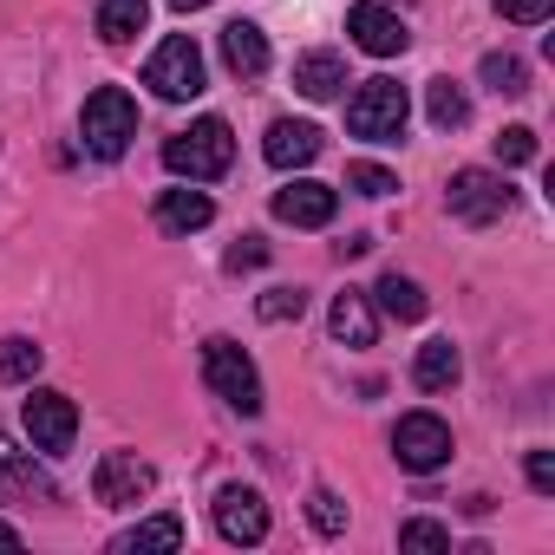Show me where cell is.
I'll return each instance as SVG.
<instances>
[{"label":"cell","mask_w":555,"mask_h":555,"mask_svg":"<svg viewBox=\"0 0 555 555\" xmlns=\"http://www.w3.org/2000/svg\"><path fill=\"white\" fill-rule=\"evenodd\" d=\"M392 457L412 470V477H431L444 457H451V425L438 412H405L392 425Z\"/></svg>","instance_id":"cell-8"},{"label":"cell","mask_w":555,"mask_h":555,"mask_svg":"<svg viewBox=\"0 0 555 555\" xmlns=\"http://www.w3.org/2000/svg\"><path fill=\"white\" fill-rule=\"evenodd\" d=\"M334 209H340V190H327V183H314V177H295L288 190H274V216L295 222V229H327Z\"/></svg>","instance_id":"cell-13"},{"label":"cell","mask_w":555,"mask_h":555,"mask_svg":"<svg viewBox=\"0 0 555 555\" xmlns=\"http://www.w3.org/2000/svg\"><path fill=\"white\" fill-rule=\"evenodd\" d=\"M47 366V347H34L27 334H8L0 340V386H34Z\"/></svg>","instance_id":"cell-20"},{"label":"cell","mask_w":555,"mask_h":555,"mask_svg":"<svg viewBox=\"0 0 555 555\" xmlns=\"http://www.w3.org/2000/svg\"><path fill=\"white\" fill-rule=\"evenodd\" d=\"M216 529H222V542H261L268 535V503H261V490L255 483H222L216 490Z\"/></svg>","instance_id":"cell-10"},{"label":"cell","mask_w":555,"mask_h":555,"mask_svg":"<svg viewBox=\"0 0 555 555\" xmlns=\"http://www.w3.org/2000/svg\"><path fill=\"white\" fill-rule=\"evenodd\" d=\"M222 60H229L235 79L268 73V34H261L255 21H229V27H222Z\"/></svg>","instance_id":"cell-16"},{"label":"cell","mask_w":555,"mask_h":555,"mask_svg":"<svg viewBox=\"0 0 555 555\" xmlns=\"http://www.w3.org/2000/svg\"><path fill=\"white\" fill-rule=\"evenodd\" d=\"M268 248H261V235H242V248H229V268H255Z\"/></svg>","instance_id":"cell-33"},{"label":"cell","mask_w":555,"mask_h":555,"mask_svg":"<svg viewBox=\"0 0 555 555\" xmlns=\"http://www.w3.org/2000/svg\"><path fill=\"white\" fill-rule=\"evenodd\" d=\"M483 86L503 92V99H516V92H529V66H522L516 53H490V60H483Z\"/></svg>","instance_id":"cell-25"},{"label":"cell","mask_w":555,"mask_h":555,"mask_svg":"<svg viewBox=\"0 0 555 555\" xmlns=\"http://www.w3.org/2000/svg\"><path fill=\"white\" fill-rule=\"evenodd\" d=\"M0 548H21V529L14 522H0Z\"/></svg>","instance_id":"cell-34"},{"label":"cell","mask_w":555,"mask_h":555,"mask_svg":"<svg viewBox=\"0 0 555 555\" xmlns=\"http://www.w3.org/2000/svg\"><path fill=\"white\" fill-rule=\"evenodd\" d=\"M164 164H170L177 177H190V183H209V177H222V170L235 164V138H229L222 118H196L190 131L164 138Z\"/></svg>","instance_id":"cell-2"},{"label":"cell","mask_w":555,"mask_h":555,"mask_svg":"<svg viewBox=\"0 0 555 555\" xmlns=\"http://www.w3.org/2000/svg\"><path fill=\"white\" fill-rule=\"evenodd\" d=\"M151 490H157V470H151L138 451H105L99 470H92V496H99L105 509H138Z\"/></svg>","instance_id":"cell-9"},{"label":"cell","mask_w":555,"mask_h":555,"mask_svg":"<svg viewBox=\"0 0 555 555\" xmlns=\"http://www.w3.org/2000/svg\"><path fill=\"white\" fill-rule=\"evenodd\" d=\"M425 112H431V125H438V131H457V125L470 118V92H464L457 79H431V92H425Z\"/></svg>","instance_id":"cell-23"},{"label":"cell","mask_w":555,"mask_h":555,"mask_svg":"<svg viewBox=\"0 0 555 555\" xmlns=\"http://www.w3.org/2000/svg\"><path fill=\"white\" fill-rule=\"evenodd\" d=\"M0 503H60V483L27 451H14L8 431H0Z\"/></svg>","instance_id":"cell-11"},{"label":"cell","mask_w":555,"mask_h":555,"mask_svg":"<svg viewBox=\"0 0 555 555\" xmlns=\"http://www.w3.org/2000/svg\"><path fill=\"white\" fill-rule=\"evenodd\" d=\"M347 183H353L360 196H392V190H399V177H392L386 164H353V170H347Z\"/></svg>","instance_id":"cell-29"},{"label":"cell","mask_w":555,"mask_h":555,"mask_svg":"<svg viewBox=\"0 0 555 555\" xmlns=\"http://www.w3.org/2000/svg\"><path fill=\"white\" fill-rule=\"evenodd\" d=\"M261 157H268L274 170H308V164L321 157V131H314V125H301V118H274V125H268Z\"/></svg>","instance_id":"cell-14"},{"label":"cell","mask_w":555,"mask_h":555,"mask_svg":"<svg viewBox=\"0 0 555 555\" xmlns=\"http://www.w3.org/2000/svg\"><path fill=\"white\" fill-rule=\"evenodd\" d=\"M347 34H353V47H360V53H373V60H392V53H405V47H412L405 21H399L392 8H379V0H360V8L347 14Z\"/></svg>","instance_id":"cell-12"},{"label":"cell","mask_w":555,"mask_h":555,"mask_svg":"<svg viewBox=\"0 0 555 555\" xmlns=\"http://www.w3.org/2000/svg\"><path fill=\"white\" fill-rule=\"evenodd\" d=\"M399 548H451V529H444V522L412 516V522H399Z\"/></svg>","instance_id":"cell-28"},{"label":"cell","mask_w":555,"mask_h":555,"mask_svg":"<svg viewBox=\"0 0 555 555\" xmlns=\"http://www.w3.org/2000/svg\"><path fill=\"white\" fill-rule=\"evenodd\" d=\"M144 86H151L157 99H170V105L196 99V92H203V53H196V40H190V34H170V40L151 53Z\"/></svg>","instance_id":"cell-6"},{"label":"cell","mask_w":555,"mask_h":555,"mask_svg":"<svg viewBox=\"0 0 555 555\" xmlns=\"http://www.w3.org/2000/svg\"><path fill=\"white\" fill-rule=\"evenodd\" d=\"M405 112H412V99H405L399 79H366V86L353 92V105H347V131L366 138V144H399Z\"/></svg>","instance_id":"cell-4"},{"label":"cell","mask_w":555,"mask_h":555,"mask_svg":"<svg viewBox=\"0 0 555 555\" xmlns=\"http://www.w3.org/2000/svg\"><path fill=\"white\" fill-rule=\"evenodd\" d=\"M496 157H503V164H529V157H535V131H529V125L496 131Z\"/></svg>","instance_id":"cell-30"},{"label":"cell","mask_w":555,"mask_h":555,"mask_svg":"<svg viewBox=\"0 0 555 555\" xmlns=\"http://www.w3.org/2000/svg\"><path fill=\"white\" fill-rule=\"evenodd\" d=\"M112 548H183V516H144V522L125 529Z\"/></svg>","instance_id":"cell-24"},{"label":"cell","mask_w":555,"mask_h":555,"mask_svg":"<svg viewBox=\"0 0 555 555\" xmlns=\"http://www.w3.org/2000/svg\"><path fill=\"white\" fill-rule=\"evenodd\" d=\"M522 477H529V490H535V496H548V490H555V451H529Z\"/></svg>","instance_id":"cell-32"},{"label":"cell","mask_w":555,"mask_h":555,"mask_svg":"<svg viewBox=\"0 0 555 555\" xmlns=\"http://www.w3.org/2000/svg\"><path fill=\"white\" fill-rule=\"evenodd\" d=\"M255 314H261L268 327H282V321H301V314H308V295H301V288H268V295L255 301Z\"/></svg>","instance_id":"cell-26"},{"label":"cell","mask_w":555,"mask_h":555,"mask_svg":"<svg viewBox=\"0 0 555 555\" xmlns=\"http://www.w3.org/2000/svg\"><path fill=\"white\" fill-rule=\"evenodd\" d=\"M295 86H301V99H340V86H347V60L327 53V47H314V53L295 60Z\"/></svg>","instance_id":"cell-18"},{"label":"cell","mask_w":555,"mask_h":555,"mask_svg":"<svg viewBox=\"0 0 555 555\" xmlns=\"http://www.w3.org/2000/svg\"><path fill=\"white\" fill-rule=\"evenodd\" d=\"M209 216H216V203L203 190H164L157 196V229L164 235H196V229H209Z\"/></svg>","instance_id":"cell-17"},{"label":"cell","mask_w":555,"mask_h":555,"mask_svg":"<svg viewBox=\"0 0 555 555\" xmlns=\"http://www.w3.org/2000/svg\"><path fill=\"white\" fill-rule=\"evenodd\" d=\"M444 203H451L457 222L490 229V222H503V216L516 209V190H509V177H496V170H457L451 190H444Z\"/></svg>","instance_id":"cell-5"},{"label":"cell","mask_w":555,"mask_h":555,"mask_svg":"<svg viewBox=\"0 0 555 555\" xmlns=\"http://www.w3.org/2000/svg\"><path fill=\"white\" fill-rule=\"evenodd\" d=\"M496 14L516 21V27H542V21L555 14V0H496Z\"/></svg>","instance_id":"cell-31"},{"label":"cell","mask_w":555,"mask_h":555,"mask_svg":"<svg viewBox=\"0 0 555 555\" xmlns=\"http://www.w3.org/2000/svg\"><path fill=\"white\" fill-rule=\"evenodd\" d=\"M170 8H177V14H196V8H209V0H170Z\"/></svg>","instance_id":"cell-35"},{"label":"cell","mask_w":555,"mask_h":555,"mask_svg":"<svg viewBox=\"0 0 555 555\" xmlns=\"http://www.w3.org/2000/svg\"><path fill=\"white\" fill-rule=\"evenodd\" d=\"M144 21H151L144 0H99V40H112V47L138 40V34H144Z\"/></svg>","instance_id":"cell-22"},{"label":"cell","mask_w":555,"mask_h":555,"mask_svg":"<svg viewBox=\"0 0 555 555\" xmlns=\"http://www.w3.org/2000/svg\"><path fill=\"white\" fill-rule=\"evenodd\" d=\"M327 327H334V340H340V347H373V334H379L373 295H360V288L334 295V314H327Z\"/></svg>","instance_id":"cell-15"},{"label":"cell","mask_w":555,"mask_h":555,"mask_svg":"<svg viewBox=\"0 0 555 555\" xmlns=\"http://www.w3.org/2000/svg\"><path fill=\"white\" fill-rule=\"evenodd\" d=\"M373 295H379V308H386L392 321H425V308H431V301H425V288L412 282V274H399V268H392V274H379V288H373Z\"/></svg>","instance_id":"cell-21"},{"label":"cell","mask_w":555,"mask_h":555,"mask_svg":"<svg viewBox=\"0 0 555 555\" xmlns=\"http://www.w3.org/2000/svg\"><path fill=\"white\" fill-rule=\"evenodd\" d=\"M21 425H27L34 451H47V457L73 451V438H79V412H73V399H66V392H53V386H34V392H27Z\"/></svg>","instance_id":"cell-7"},{"label":"cell","mask_w":555,"mask_h":555,"mask_svg":"<svg viewBox=\"0 0 555 555\" xmlns=\"http://www.w3.org/2000/svg\"><path fill=\"white\" fill-rule=\"evenodd\" d=\"M203 379H209V392L229 405V412H242V418H255L261 412V373H255V360L235 347V340H203Z\"/></svg>","instance_id":"cell-3"},{"label":"cell","mask_w":555,"mask_h":555,"mask_svg":"<svg viewBox=\"0 0 555 555\" xmlns=\"http://www.w3.org/2000/svg\"><path fill=\"white\" fill-rule=\"evenodd\" d=\"M412 379H418V392H451L464 379V353L451 340H425L418 360H412Z\"/></svg>","instance_id":"cell-19"},{"label":"cell","mask_w":555,"mask_h":555,"mask_svg":"<svg viewBox=\"0 0 555 555\" xmlns=\"http://www.w3.org/2000/svg\"><path fill=\"white\" fill-rule=\"evenodd\" d=\"M79 138H86V151L92 157H125L131 151V138H138V105H131V92L125 86H99L92 99H86V112H79Z\"/></svg>","instance_id":"cell-1"},{"label":"cell","mask_w":555,"mask_h":555,"mask_svg":"<svg viewBox=\"0 0 555 555\" xmlns=\"http://www.w3.org/2000/svg\"><path fill=\"white\" fill-rule=\"evenodd\" d=\"M308 522H314L321 535H340V529H347V503H340L334 490H314V496H308Z\"/></svg>","instance_id":"cell-27"}]
</instances>
